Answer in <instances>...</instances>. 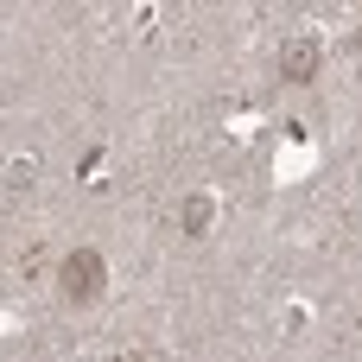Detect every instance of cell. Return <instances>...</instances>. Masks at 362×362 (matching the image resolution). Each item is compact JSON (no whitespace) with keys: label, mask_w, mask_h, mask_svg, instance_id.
<instances>
[{"label":"cell","mask_w":362,"mask_h":362,"mask_svg":"<svg viewBox=\"0 0 362 362\" xmlns=\"http://www.w3.org/2000/svg\"><path fill=\"white\" fill-rule=\"evenodd\" d=\"M57 286H64V299H70V305H95V299H102V286H108V267H102V255H95V248H76V255H64V267H57Z\"/></svg>","instance_id":"1"},{"label":"cell","mask_w":362,"mask_h":362,"mask_svg":"<svg viewBox=\"0 0 362 362\" xmlns=\"http://www.w3.org/2000/svg\"><path fill=\"white\" fill-rule=\"evenodd\" d=\"M318 64H325L318 38H293V45L280 51V76H286V83H312V76H318Z\"/></svg>","instance_id":"2"},{"label":"cell","mask_w":362,"mask_h":362,"mask_svg":"<svg viewBox=\"0 0 362 362\" xmlns=\"http://www.w3.org/2000/svg\"><path fill=\"white\" fill-rule=\"evenodd\" d=\"M178 229H185V235H204V229H210V197H185Z\"/></svg>","instance_id":"3"},{"label":"cell","mask_w":362,"mask_h":362,"mask_svg":"<svg viewBox=\"0 0 362 362\" xmlns=\"http://www.w3.org/2000/svg\"><path fill=\"white\" fill-rule=\"evenodd\" d=\"M38 178V159H13V191H25Z\"/></svg>","instance_id":"4"}]
</instances>
